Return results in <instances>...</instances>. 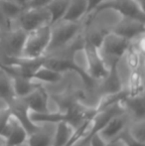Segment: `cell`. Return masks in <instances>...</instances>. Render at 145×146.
<instances>
[{
	"label": "cell",
	"mask_w": 145,
	"mask_h": 146,
	"mask_svg": "<svg viewBox=\"0 0 145 146\" xmlns=\"http://www.w3.org/2000/svg\"><path fill=\"white\" fill-rule=\"evenodd\" d=\"M3 146H4V145H3Z\"/></svg>",
	"instance_id": "obj_35"
},
{
	"label": "cell",
	"mask_w": 145,
	"mask_h": 146,
	"mask_svg": "<svg viewBox=\"0 0 145 146\" xmlns=\"http://www.w3.org/2000/svg\"><path fill=\"white\" fill-rule=\"evenodd\" d=\"M17 146H28V145H27V143H26V142H24V143H22V144H19Z\"/></svg>",
	"instance_id": "obj_33"
},
{
	"label": "cell",
	"mask_w": 145,
	"mask_h": 146,
	"mask_svg": "<svg viewBox=\"0 0 145 146\" xmlns=\"http://www.w3.org/2000/svg\"><path fill=\"white\" fill-rule=\"evenodd\" d=\"M111 32L127 39L128 41H133L145 33V21L135 18L121 17L117 23L113 26Z\"/></svg>",
	"instance_id": "obj_9"
},
{
	"label": "cell",
	"mask_w": 145,
	"mask_h": 146,
	"mask_svg": "<svg viewBox=\"0 0 145 146\" xmlns=\"http://www.w3.org/2000/svg\"><path fill=\"white\" fill-rule=\"evenodd\" d=\"M138 7H140L142 10H144V0H132Z\"/></svg>",
	"instance_id": "obj_31"
},
{
	"label": "cell",
	"mask_w": 145,
	"mask_h": 146,
	"mask_svg": "<svg viewBox=\"0 0 145 146\" xmlns=\"http://www.w3.org/2000/svg\"><path fill=\"white\" fill-rule=\"evenodd\" d=\"M127 119L123 114L116 115L111 119L99 131V134L107 141V143L116 139L120 135V133L125 129Z\"/></svg>",
	"instance_id": "obj_12"
},
{
	"label": "cell",
	"mask_w": 145,
	"mask_h": 146,
	"mask_svg": "<svg viewBox=\"0 0 145 146\" xmlns=\"http://www.w3.org/2000/svg\"><path fill=\"white\" fill-rule=\"evenodd\" d=\"M51 40V26L46 25L27 33L20 58L38 59L44 57Z\"/></svg>",
	"instance_id": "obj_2"
},
{
	"label": "cell",
	"mask_w": 145,
	"mask_h": 146,
	"mask_svg": "<svg viewBox=\"0 0 145 146\" xmlns=\"http://www.w3.org/2000/svg\"><path fill=\"white\" fill-rule=\"evenodd\" d=\"M14 2H16L17 4H19L20 6H22V7L25 9V6H26V4H27V1L28 0H13Z\"/></svg>",
	"instance_id": "obj_32"
},
{
	"label": "cell",
	"mask_w": 145,
	"mask_h": 146,
	"mask_svg": "<svg viewBox=\"0 0 145 146\" xmlns=\"http://www.w3.org/2000/svg\"><path fill=\"white\" fill-rule=\"evenodd\" d=\"M87 11V0H70V3L67 8L65 15L63 16V21L77 22L81 21L85 17Z\"/></svg>",
	"instance_id": "obj_16"
},
{
	"label": "cell",
	"mask_w": 145,
	"mask_h": 146,
	"mask_svg": "<svg viewBox=\"0 0 145 146\" xmlns=\"http://www.w3.org/2000/svg\"><path fill=\"white\" fill-rule=\"evenodd\" d=\"M27 32L22 28H17L9 32L5 41L6 56L11 58H20L25 44Z\"/></svg>",
	"instance_id": "obj_10"
},
{
	"label": "cell",
	"mask_w": 145,
	"mask_h": 146,
	"mask_svg": "<svg viewBox=\"0 0 145 146\" xmlns=\"http://www.w3.org/2000/svg\"><path fill=\"white\" fill-rule=\"evenodd\" d=\"M124 56H125L126 59L127 67L130 71H135V70L140 69L143 54H141L139 51H137L134 47H132L131 44H130V47L128 48V50L125 52Z\"/></svg>",
	"instance_id": "obj_23"
},
{
	"label": "cell",
	"mask_w": 145,
	"mask_h": 146,
	"mask_svg": "<svg viewBox=\"0 0 145 146\" xmlns=\"http://www.w3.org/2000/svg\"><path fill=\"white\" fill-rule=\"evenodd\" d=\"M51 123H43L38 125V127L28 134L27 143L28 146H52L53 144V136L54 132H50Z\"/></svg>",
	"instance_id": "obj_13"
},
{
	"label": "cell",
	"mask_w": 145,
	"mask_h": 146,
	"mask_svg": "<svg viewBox=\"0 0 145 146\" xmlns=\"http://www.w3.org/2000/svg\"><path fill=\"white\" fill-rule=\"evenodd\" d=\"M73 128L67 121L61 120L56 123L52 146H66L70 140Z\"/></svg>",
	"instance_id": "obj_18"
},
{
	"label": "cell",
	"mask_w": 145,
	"mask_h": 146,
	"mask_svg": "<svg viewBox=\"0 0 145 146\" xmlns=\"http://www.w3.org/2000/svg\"><path fill=\"white\" fill-rule=\"evenodd\" d=\"M129 134L141 144H144V119H139L134 125L127 129Z\"/></svg>",
	"instance_id": "obj_25"
},
{
	"label": "cell",
	"mask_w": 145,
	"mask_h": 146,
	"mask_svg": "<svg viewBox=\"0 0 145 146\" xmlns=\"http://www.w3.org/2000/svg\"><path fill=\"white\" fill-rule=\"evenodd\" d=\"M50 2H51V0H28L27 4H26V6H25V9L46 7Z\"/></svg>",
	"instance_id": "obj_28"
},
{
	"label": "cell",
	"mask_w": 145,
	"mask_h": 146,
	"mask_svg": "<svg viewBox=\"0 0 145 146\" xmlns=\"http://www.w3.org/2000/svg\"><path fill=\"white\" fill-rule=\"evenodd\" d=\"M89 138V146H107V142L105 141V139L99 134V133H93L91 136L87 137Z\"/></svg>",
	"instance_id": "obj_27"
},
{
	"label": "cell",
	"mask_w": 145,
	"mask_h": 146,
	"mask_svg": "<svg viewBox=\"0 0 145 146\" xmlns=\"http://www.w3.org/2000/svg\"><path fill=\"white\" fill-rule=\"evenodd\" d=\"M0 137L4 140V146H17L26 142L28 132L22 123L11 114L7 124L0 132Z\"/></svg>",
	"instance_id": "obj_8"
},
{
	"label": "cell",
	"mask_w": 145,
	"mask_h": 146,
	"mask_svg": "<svg viewBox=\"0 0 145 146\" xmlns=\"http://www.w3.org/2000/svg\"><path fill=\"white\" fill-rule=\"evenodd\" d=\"M129 47L130 41L110 31L105 36L99 51L103 60L110 59L112 63L114 61H119Z\"/></svg>",
	"instance_id": "obj_4"
},
{
	"label": "cell",
	"mask_w": 145,
	"mask_h": 146,
	"mask_svg": "<svg viewBox=\"0 0 145 146\" xmlns=\"http://www.w3.org/2000/svg\"><path fill=\"white\" fill-rule=\"evenodd\" d=\"M87 15L85 16L91 14V12H93L97 6L101 5L105 0H87Z\"/></svg>",
	"instance_id": "obj_29"
},
{
	"label": "cell",
	"mask_w": 145,
	"mask_h": 146,
	"mask_svg": "<svg viewBox=\"0 0 145 146\" xmlns=\"http://www.w3.org/2000/svg\"><path fill=\"white\" fill-rule=\"evenodd\" d=\"M15 98L16 96L14 94L10 78L8 76L0 78V100H3L5 104H7Z\"/></svg>",
	"instance_id": "obj_24"
},
{
	"label": "cell",
	"mask_w": 145,
	"mask_h": 146,
	"mask_svg": "<svg viewBox=\"0 0 145 146\" xmlns=\"http://www.w3.org/2000/svg\"><path fill=\"white\" fill-rule=\"evenodd\" d=\"M103 9H111L119 13L122 17H130L145 21L144 10L138 7L132 0H105L99 5L93 12ZM91 12V13H93Z\"/></svg>",
	"instance_id": "obj_7"
},
{
	"label": "cell",
	"mask_w": 145,
	"mask_h": 146,
	"mask_svg": "<svg viewBox=\"0 0 145 146\" xmlns=\"http://www.w3.org/2000/svg\"><path fill=\"white\" fill-rule=\"evenodd\" d=\"M12 83V88L16 98H23L33 92L39 86H41L40 83L35 82L29 78L22 77V76H13L9 77Z\"/></svg>",
	"instance_id": "obj_15"
},
{
	"label": "cell",
	"mask_w": 145,
	"mask_h": 146,
	"mask_svg": "<svg viewBox=\"0 0 145 146\" xmlns=\"http://www.w3.org/2000/svg\"><path fill=\"white\" fill-rule=\"evenodd\" d=\"M8 27H9V25H8L7 21L5 20V18L3 17L1 11H0V28H8Z\"/></svg>",
	"instance_id": "obj_30"
},
{
	"label": "cell",
	"mask_w": 145,
	"mask_h": 146,
	"mask_svg": "<svg viewBox=\"0 0 145 146\" xmlns=\"http://www.w3.org/2000/svg\"><path fill=\"white\" fill-rule=\"evenodd\" d=\"M51 26V40L47 53H55L57 51L64 49L73 40L77 38L83 28L81 21L70 22L60 20ZM45 54V55H46Z\"/></svg>",
	"instance_id": "obj_1"
},
{
	"label": "cell",
	"mask_w": 145,
	"mask_h": 146,
	"mask_svg": "<svg viewBox=\"0 0 145 146\" xmlns=\"http://www.w3.org/2000/svg\"><path fill=\"white\" fill-rule=\"evenodd\" d=\"M70 3V0H51V2L46 6L51 15V24L57 23L62 20L63 16L67 11V8Z\"/></svg>",
	"instance_id": "obj_20"
},
{
	"label": "cell",
	"mask_w": 145,
	"mask_h": 146,
	"mask_svg": "<svg viewBox=\"0 0 145 146\" xmlns=\"http://www.w3.org/2000/svg\"><path fill=\"white\" fill-rule=\"evenodd\" d=\"M125 110H130L134 116L139 119H144V98L143 94L138 96H127L124 100Z\"/></svg>",
	"instance_id": "obj_22"
},
{
	"label": "cell",
	"mask_w": 145,
	"mask_h": 146,
	"mask_svg": "<svg viewBox=\"0 0 145 146\" xmlns=\"http://www.w3.org/2000/svg\"><path fill=\"white\" fill-rule=\"evenodd\" d=\"M10 116H11V111H10V110L7 106L0 110V132L5 127V125L7 124Z\"/></svg>",
	"instance_id": "obj_26"
},
{
	"label": "cell",
	"mask_w": 145,
	"mask_h": 146,
	"mask_svg": "<svg viewBox=\"0 0 145 146\" xmlns=\"http://www.w3.org/2000/svg\"><path fill=\"white\" fill-rule=\"evenodd\" d=\"M119 61H114L110 64L109 72L105 79L101 80V88L105 94H115L122 90L121 81L117 72V65Z\"/></svg>",
	"instance_id": "obj_14"
},
{
	"label": "cell",
	"mask_w": 145,
	"mask_h": 146,
	"mask_svg": "<svg viewBox=\"0 0 145 146\" xmlns=\"http://www.w3.org/2000/svg\"><path fill=\"white\" fill-rule=\"evenodd\" d=\"M43 65L50 69L57 71L59 73L63 74L64 72H75L81 78L83 84L87 87L91 88L95 85V80L91 79L89 75L79 65L75 63L73 60L62 58V57H46L44 56Z\"/></svg>",
	"instance_id": "obj_5"
},
{
	"label": "cell",
	"mask_w": 145,
	"mask_h": 146,
	"mask_svg": "<svg viewBox=\"0 0 145 146\" xmlns=\"http://www.w3.org/2000/svg\"><path fill=\"white\" fill-rule=\"evenodd\" d=\"M20 28L26 32H30L43 26L51 24V15L47 7L24 9L17 18Z\"/></svg>",
	"instance_id": "obj_6"
},
{
	"label": "cell",
	"mask_w": 145,
	"mask_h": 146,
	"mask_svg": "<svg viewBox=\"0 0 145 146\" xmlns=\"http://www.w3.org/2000/svg\"><path fill=\"white\" fill-rule=\"evenodd\" d=\"M23 10L24 8L13 0H0V11L7 21L8 25L11 21L17 19Z\"/></svg>",
	"instance_id": "obj_19"
},
{
	"label": "cell",
	"mask_w": 145,
	"mask_h": 146,
	"mask_svg": "<svg viewBox=\"0 0 145 146\" xmlns=\"http://www.w3.org/2000/svg\"><path fill=\"white\" fill-rule=\"evenodd\" d=\"M143 76L140 69L131 71L129 76V85H128V96H138L143 94Z\"/></svg>",
	"instance_id": "obj_21"
},
{
	"label": "cell",
	"mask_w": 145,
	"mask_h": 146,
	"mask_svg": "<svg viewBox=\"0 0 145 146\" xmlns=\"http://www.w3.org/2000/svg\"><path fill=\"white\" fill-rule=\"evenodd\" d=\"M25 104L27 106L28 110L36 112H47L50 111L49 110V102H50V96L47 94L43 86H39L38 88L28 94L27 96L23 98Z\"/></svg>",
	"instance_id": "obj_11"
},
{
	"label": "cell",
	"mask_w": 145,
	"mask_h": 146,
	"mask_svg": "<svg viewBox=\"0 0 145 146\" xmlns=\"http://www.w3.org/2000/svg\"><path fill=\"white\" fill-rule=\"evenodd\" d=\"M63 79V74L57 71L50 69L46 66L42 65L33 73L31 80L38 83H47V84H57Z\"/></svg>",
	"instance_id": "obj_17"
},
{
	"label": "cell",
	"mask_w": 145,
	"mask_h": 146,
	"mask_svg": "<svg viewBox=\"0 0 145 146\" xmlns=\"http://www.w3.org/2000/svg\"><path fill=\"white\" fill-rule=\"evenodd\" d=\"M0 40H1V28H0Z\"/></svg>",
	"instance_id": "obj_34"
},
{
	"label": "cell",
	"mask_w": 145,
	"mask_h": 146,
	"mask_svg": "<svg viewBox=\"0 0 145 146\" xmlns=\"http://www.w3.org/2000/svg\"><path fill=\"white\" fill-rule=\"evenodd\" d=\"M83 52L87 62V73L95 81H101L107 76L109 68L105 62L99 49L83 39Z\"/></svg>",
	"instance_id": "obj_3"
}]
</instances>
